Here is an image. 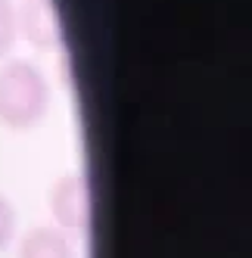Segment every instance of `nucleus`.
Masks as SVG:
<instances>
[{
  "label": "nucleus",
  "mask_w": 252,
  "mask_h": 258,
  "mask_svg": "<svg viewBox=\"0 0 252 258\" xmlns=\"http://www.w3.org/2000/svg\"><path fill=\"white\" fill-rule=\"evenodd\" d=\"M50 109V84L38 66L25 59L0 69V121L13 131L34 127Z\"/></svg>",
  "instance_id": "nucleus-1"
},
{
  "label": "nucleus",
  "mask_w": 252,
  "mask_h": 258,
  "mask_svg": "<svg viewBox=\"0 0 252 258\" xmlns=\"http://www.w3.org/2000/svg\"><path fill=\"white\" fill-rule=\"evenodd\" d=\"M47 206L53 215V224L69 230L72 236H91L94 227V199L91 183L84 171H62L50 187Z\"/></svg>",
  "instance_id": "nucleus-2"
},
{
  "label": "nucleus",
  "mask_w": 252,
  "mask_h": 258,
  "mask_svg": "<svg viewBox=\"0 0 252 258\" xmlns=\"http://www.w3.org/2000/svg\"><path fill=\"white\" fill-rule=\"evenodd\" d=\"M16 25L25 34V41L34 44L38 50H53L62 41L53 0H22L19 10H16Z\"/></svg>",
  "instance_id": "nucleus-3"
},
{
  "label": "nucleus",
  "mask_w": 252,
  "mask_h": 258,
  "mask_svg": "<svg viewBox=\"0 0 252 258\" xmlns=\"http://www.w3.org/2000/svg\"><path fill=\"white\" fill-rule=\"evenodd\" d=\"M75 239H84V236H72L56 224L31 227L19 243V258H81Z\"/></svg>",
  "instance_id": "nucleus-4"
},
{
  "label": "nucleus",
  "mask_w": 252,
  "mask_h": 258,
  "mask_svg": "<svg viewBox=\"0 0 252 258\" xmlns=\"http://www.w3.org/2000/svg\"><path fill=\"white\" fill-rule=\"evenodd\" d=\"M16 31H19V25H16V7L10 0H0V53H7L13 47Z\"/></svg>",
  "instance_id": "nucleus-5"
},
{
  "label": "nucleus",
  "mask_w": 252,
  "mask_h": 258,
  "mask_svg": "<svg viewBox=\"0 0 252 258\" xmlns=\"http://www.w3.org/2000/svg\"><path fill=\"white\" fill-rule=\"evenodd\" d=\"M13 236H16V209H13V202L0 193V249H7Z\"/></svg>",
  "instance_id": "nucleus-6"
}]
</instances>
